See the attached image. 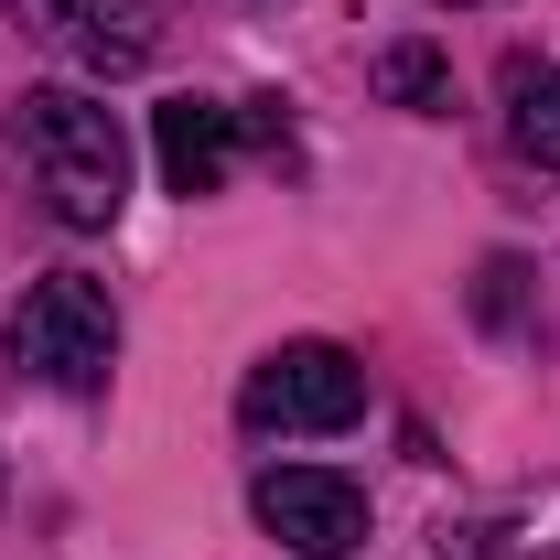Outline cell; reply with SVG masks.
<instances>
[{
	"label": "cell",
	"instance_id": "6",
	"mask_svg": "<svg viewBox=\"0 0 560 560\" xmlns=\"http://www.w3.org/2000/svg\"><path fill=\"white\" fill-rule=\"evenodd\" d=\"M495 108H506L517 162L560 173V66H550V55H506V66H495Z\"/></svg>",
	"mask_w": 560,
	"mask_h": 560
},
{
	"label": "cell",
	"instance_id": "3",
	"mask_svg": "<svg viewBox=\"0 0 560 560\" xmlns=\"http://www.w3.org/2000/svg\"><path fill=\"white\" fill-rule=\"evenodd\" d=\"M237 420L248 431H346V420H366V366H355L346 346H270L259 366H248V388H237Z\"/></svg>",
	"mask_w": 560,
	"mask_h": 560
},
{
	"label": "cell",
	"instance_id": "9",
	"mask_svg": "<svg viewBox=\"0 0 560 560\" xmlns=\"http://www.w3.org/2000/svg\"><path fill=\"white\" fill-rule=\"evenodd\" d=\"M22 22H33V33H66V22H75V0H22Z\"/></svg>",
	"mask_w": 560,
	"mask_h": 560
},
{
	"label": "cell",
	"instance_id": "7",
	"mask_svg": "<svg viewBox=\"0 0 560 560\" xmlns=\"http://www.w3.org/2000/svg\"><path fill=\"white\" fill-rule=\"evenodd\" d=\"M75 55H86V66L97 75H130V66H151V11H140V0H75Z\"/></svg>",
	"mask_w": 560,
	"mask_h": 560
},
{
	"label": "cell",
	"instance_id": "2",
	"mask_svg": "<svg viewBox=\"0 0 560 560\" xmlns=\"http://www.w3.org/2000/svg\"><path fill=\"white\" fill-rule=\"evenodd\" d=\"M11 366L44 377V388H66V399H97L108 366H119V313H108V291L86 270L33 280L22 313H11Z\"/></svg>",
	"mask_w": 560,
	"mask_h": 560
},
{
	"label": "cell",
	"instance_id": "5",
	"mask_svg": "<svg viewBox=\"0 0 560 560\" xmlns=\"http://www.w3.org/2000/svg\"><path fill=\"white\" fill-rule=\"evenodd\" d=\"M151 151H162V184L173 195H215L237 173V108L226 97H162L151 108Z\"/></svg>",
	"mask_w": 560,
	"mask_h": 560
},
{
	"label": "cell",
	"instance_id": "4",
	"mask_svg": "<svg viewBox=\"0 0 560 560\" xmlns=\"http://www.w3.org/2000/svg\"><path fill=\"white\" fill-rule=\"evenodd\" d=\"M259 528H270L280 550L302 560H346L366 550V486H346V475H324V464H280V475H259Z\"/></svg>",
	"mask_w": 560,
	"mask_h": 560
},
{
	"label": "cell",
	"instance_id": "10",
	"mask_svg": "<svg viewBox=\"0 0 560 560\" xmlns=\"http://www.w3.org/2000/svg\"><path fill=\"white\" fill-rule=\"evenodd\" d=\"M442 560H495V528H475V539H453Z\"/></svg>",
	"mask_w": 560,
	"mask_h": 560
},
{
	"label": "cell",
	"instance_id": "11",
	"mask_svg": "<svg viewBox=\"0 0 560 560\" xmlns=\"http://www.w3.org/2000/svg\"><path fill=\"white\" fill-rule=\"evenodd\" d=\"M453 11H486V0H453Z\"/></svg>",
	"mask_w": 560,
	"mask_h": 560
},
{
	"label": "cell",
	"instance_id": "8",
	"mask_svg": "<svg viewBox=\"0 0 560 560\" xmlns=\"http://www.w3.org/2000/svg\"><path fill=\"white\" fill-rule=\"evenodd\" d=\"M377 86H388L399 108H442V97H453V75H442L431 44H388V55H377Z\"/></svg>",
	"mask_w": 560,
	"mask_h": 560
},
{
	"label": "cell",
	"instance_id": "1",
	"mask_svg": "<svg viewBox=\"0 0 560 560\" xmlns=\"http://www.w3.org/2000/svg\"><path fill=\"white\" fill-rule=\"evenodd\" d=\"M11 162L33 173V195L66 215V226H108V215L130 206V130L86 86H33L22 119H11Z\"/></svg>",
	"mask_w": 560,
	"mask_h": 560
}]
</instances>
